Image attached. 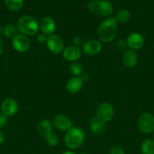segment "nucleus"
<instances>
[{
    "mask_svg": "<svg viewBox=\"0 0 154 154\" xmlns=\"http://www.w3.org/2000/svg\"><path fill=\"white\" fill-rule=\"evenodd\" d=\"M117 22L115 17L104 20L98 29V35L103 42H110L115 38L117 33Z\"/></svg>",
    "mask_w": 154,
    "mask_h": 154,
    "instance_id": "f257e3e1",
    "label": "nucleus"
},
{
    "mask_svg": "<svg viewBox=\"0 0 154 154\" xmlns=\"http://www.w3.org/2000/svg\"><path fill=\"white\" fill-rule=\"evenodd\" d=\"M17 28L21 34L27 36L34 35L39 31V24L34 17L27 15L18 20Z\"/></svg>",
    "mask_w": 154,
    "mask_h": 154,
    "instance_id": "f03ea898",
    "label": "nucleus"
},
{
    "mask_svg": "<svg viewBox=\"0 0 154 154\" xmlns=\"http://www.w3.org/2000/svg\"><path fill=\"white\" fill-rule=\"evenodd\" d=\"M84 141L85 133L79 127H72L65 135V144L69 149L79 148L81 147Z\"/></svg>",
    "mask_w": 154,
    "mask_h": 154,
    "instance_id": "7ed1b4c3",
    "label": "nucleus"
},
{
    "mask_svg": "<svg viewBox=\"0 0 154 154\" xmlns=\"http://www.w3.org/2000/svg\"><path fill=\"white\" fill-rule=\"evenodd\" d=\"M88 10L91 13L101 16H109L113 12V5L107 0H93L88 5Z\"/></svg>",
    "mask_w": 154,
    "mask_h": 154,
    "instance_id": "20e7f679",
    "label": "nucleus"
},
{
    "mask_svg": "<svg viewBox=\"0 0 154 154\" xmlns=\"http://www.w3.org/2000/svg\"><path fill=\"white\" fill-rule=\"evenodd\" d=\"M137 127L143 133L149 134L154 131V117L149 113H143L137 120Z\"/></svg>",
    "mask_w": 154,
    "mask_h": 154,
    "instance_id": "39448f33",
    "label": "nucleus"
},
{
    "mask_svg": "<svg viewBox=\"0 0 154 154\" xmlns=\"http://www.w3.org/2000/svg\"><path fill=\"white\" fill-rule=\"evenodd\" d=\"M114 116V108L110 103L104 102L100 105L97 109L96 117L104 123L109 122Z\"/></svg>",
    "mask_w": 154,
    "mask_h": 154,
    "instance_id": "423d86ee",
    "label": "nucleus"
},
{
    "mask_svg": "<svg viewBox=\"0 0 154 154\" xmlns=\"http://www.w3.org/2000/svg\"><path fill=\"white\" fill-rule=\"evenodd\" d=\"M46 44L48 50L54 54H61L65 48L63 39L55 34L48 36Z\"/></svg>",
    "mask_w": 154,
    "mask_h": 154,
    "instance_id": "0eeeda50",
    "label": "nucleus"
},
{
    "mask_svg": "<svg viewBox=\"0 0 154 154\" xmlns=\"http://www.w3.org/2000/svg\"><path fill=\"white\" fill-rule=\"evenodd\" d=\"M12 45L15 51L20 53L26 52L30 47V41L27 35L18 34L12 38Z\"/></svg>",
    "mask_w": 154,
    "mask_h": 154,
    "instance_id": "6e6552de",
    "label": "nucleus"
},
{
    "mask_svg": "<svg viewBox=\"0 0 154 154\" xmlns=\"http://www.w3.org/2000/svg\"><path fill=\"white\" fill-rule=\"evenodd\" d=\"M2 113L7 117L14 115L18 110V104L15 99L8 98L5 99L1 105Z\"/></svg>",
    "mask_w": 154,
    "mask_h": 154,
    "instance_id": "1a4fd4ad",
    "label": "nucleus"
},
{
    "mask_svg": "<svg viewBox=\"0 0 154 154\" xmlns=\"http://www.w3.org/2000/svg\"><path fill=\"white\" fill-rule=\"evenodd\" d=\"M83 52L88 56H95L99 54L102 50L101 43L98 40H90L86 42L82 47Z\"/></svg>",
    "mask_w": 154,
    "mask_h": 154,
    "instance_id": "9d476101",
    "label": "nucleus"
},
{
    "mask_svg": "<svg viewBox=\"0 0 154 154\" xmlns=\"http://www.w3.org/2000/svg\"><path fill=\"white\" fill-rule=\"evenodd\" d=\"M127 45L131 50H139L144 45V38L143 35L138 32H133L128 35L127 38Z\"/></svg>",
    "mask_w": 154,
    "mask_h": 154,
    "instance_id": "9b49d317",
    "label": "nucleus"
},
{
    "mask_svg": "<svg viewBox=\"0 0 154 154\" xmlns=\"http://www.w3.org/2000/svg\"><path fill=\"white\" fill-rule=\"evenodd\" d=\"M39 28L42 33L46 35L54 34L56 29V24L54 20L50 17H44L39 23Z\"/></svg>",
    "mask_w": 154,
    "mask_h": 154,
    "instance_id": "f8f14e48",
    "label": "nucleus"
},
{
    "mask_svg": "<svg viewBox=\"0 0 154 154\" xmlns=\"http://www.w3.org/2000/svg\"><path fill=\"white\" fill-rule=\"evenodd\" d=\"M54 126L60 131H68L72 127V122L70 119L63 114H59L53 120Z\"/></svg>",
    "mask_w": 154,
    "mask_h": 154,
    "instance_id": "ddd939ff",
    "label": "nucleus"
},
{
    "mask_svg": "<svg viewBox=\"0 0 154 154\" xmlns=\"http://www.w3.org/2000/svg\"><path fill=\"white\" fill-rule=\"evenodd\" d=\"M62 54H63V58L66 60L74 62L81 57L82 51L79 47L72 45V46H68L65 48Z\"/></svg>",
    "mask_w": 154,
    "mask_h": 154,
    "instance_id": "4468645a",
    "label": "nucleus"
},
{
    "mask_svg": "<svg viewBox=\"0 0 154 154\" xmlns=\"http://www.w3.org/2000/svg\"><path fill=\"white\" fill-rule=\"evenodd\" d=\"M83 86V79L80 77H73L66 83V90L70 93H77L81 90Z\"/></svg>",
    "mask_w": 154,
    "mask_h": 154,
    "instance_id": "2eb2a0df",
    "label": "nucleus"
},
{
    "mask_svg": "<svg viewBox=\"0 0 154 154\" xmlns=\"http://www.w3.org/2000/svg\"><path fill=\"white\" fill-rule=\"evenodd\" d=\"M122 62L124 66L128 68H133L137 63V55L133 50H127L122 56Z\"/></svg>",
    "mask_w": 154,
    "mask_h": 154,
    "instance_id": "dca6fc26",
    "label": "nucleus"
},
{
    "mask_svg": "<svg viewBox=\"0 0 154 154\" xmlns=\"http://www.w3.org/2000/svg\"><path fill=\"white\" fill-rule=\"evenodd\" d=\"M89 128L94 135H102L106 130L105 123L99 120L97 117H93L89 121Z\"/></svg>",
    "mask_w": 154,
    "mask_h": 154,
    "instance_id": "f3484780",
    "label": "nucleus"
},
{
    "mask_svg": "<svg viewBox=\"0 0 154 154\" xmlns=\"http://www.w3.org/2000/svg\"><path fill=\"white\" fill-rule=\"evenodd\" d=\"M39 135L42 138H48L52 134V124L48 120H43L39 122L37 127Z\"/></svg>",
    "mask_w": 154,
    "mask_h": 154,
    "instance_id": "a211bd4d",
    "label": "nucleus"
},
{
    "mask_svg": "<svg viewBox=\"0 0 154 154\" xmlns=\"http://www.w3.org/2000/svg\"><path fill=\"white\" fill-rule=\"evenodd\" d=\"M24 0H4L8 9L11 11H18L22 8Z\"/></svg>",
    "mask_w": 154,
    "mask_h": 154,
    "instance_id": "6ab92c4d",
    "label": "nucleus"
},
{
    "mask_svg": "<svg viewBox=\"0 0 154 154\" xmlns=\"http://www.w3.org/2000/svg\"><path fill=\"white\" fill-rule=\"evenodd\" d=\"M140 150L142 154H154V141L151 139L143 141Z\"/></svg>",
    "mask_w": 154,
    "mask_h": 154,
    "instance_id": "aec40b11",
    "label": "nucleus"
},
{
    "mask_svg": "<svg viewBox=\"0 0 154 154\" xmlns=\"http://www.w3.org/2000/svg\"><path fill=\"white\" fill-rule=\"evenodd\" d=\"M18 28L17 26H15L13 24H8L5 26L2 29V33L4 35L5 37L6 38H12L17 35V33H18Z\"/></svg>",
    "mask_w": 154,
    "mask_h": 154,
    "instance_id": "412c9836",
    "label": "nucleus"
},
{
    "mask_svg": "<svg viewBox=\"0 0 154 154\" xmlns=\"http://www.w3.org/2000/svg\"><path fill=\"white\" fill-rule=\"evenodd\" d=\"M116 19L120 23H126L130 19V13L126 9H120L116 13Z\"/></svg>",
    "mask_w": 154,
    "mask_h": 154,
    "instance_id": "4be33fe9",
    "label": "nucleus"
},
{
    "mask_svg": "<svg viewBox=\"0 0 154 154\" xmlns=\"http://www.w3.org/2000/svg\"><path fill=\"white\" fill-rule=\"evenodd\" d=\"M83 70H84L83 66L79 63H77V62L72 63L70 65V66H69V71H70V72L73 75H75V76H78V75H81L83 72Z\"/></svg>",
    "mask_w": 154,
    "mask_h": 154,
    "instance_id": "5701e85b",
    "label": "nucleus"
},
{
    "mask_svg": "<svg viewBox=\"0 0 154 154\" xmlns=\"http://www.w3.org/2000/svg\"><path fill=\"white\" fill-rule=\"evenodd\" d=\"M46 141H47V144H48L51 147H55L59 143V138L57 137V135L55 134H51L50 135L48 138H46Z\"/></svg>",
    "mask_w": 154,
    "mask_h": 154,
    "instance_id": "b1692460",
    "label": "nucleus"
},
{
    "mask_svg": "<svg viewBox=\"0 0 154 154\" xmlns=\"http://www.w3.org/2000/svg\"><path fill=\"white\" fill-rule=\"evenodd\" d=\"M110 154H125L123 148L119 145H115L110 148Z\"/></svg>",
    "mask_w": 154,
    "mask_h": 154,
    "instance_id": "393cba45",
    "label": "nucleus"
},
{
    "mask_svg": "<svg viewBox=\"0 0 154 154\" xmlns=\"http://www.w3.org/2000/svg\"><path fill=\"white\" fill-rule=\"evenodd\" d=\"M128 46L127 45V42L124 39H120L116 43V47L118 48V49L121 50V51H123V50H125L126 47Z\"/></svg>",
    "mask_w": 154,
    "mask_h": 154,
    "instance_id": "a878e982",
    "label": "nucleus"
},
{
    "mask_svg": "<svg viewBox=\"0 0 154 154\" xmlns=\"http://www.w3.org/2000/svg\"><path fill=\"white\" fill-rule=\"evenodd\" d=\"M8 123L7 116L5 115L2 113H0V129L4 127Z\"/></svg>",
    "mask_w": 154,
    "mask_h": 154,
    "instance_id": "bb28decb",
    "label": "nucleus"
},
{
    "mask_svg": "<svg viewBox=\"0 0 154 154\" xmlns=\"http://www.w3.org/2000/svg\"><path fill=\"white\" fill-rule=\"evenodd\" d=\"M72 43H73V45L75 47H79L80 45H82L83 43V39L82 38L80 37V36H76L73 38V41H72Z\"/></svg>",
    "mask_w": 154,
    "mask_h": 154,
    "instance_id": "cd10ccee",
    "label": "nucleus"
},
{
    "mask_svg": "<svg viewBox=\"0 0 154 154\" xmlns=\"http://www.w3.org/2000/svg\"><path fill=\"white\" fill-rule=\"evenodd\" d=\"M47 39H48V37H47L46 35L43 34V33H42V34H39L37 36V41L39 43H45V42H47Z\"/></svg>",
    "mask_w": 154,
    "mask_h": 154,
    "instance_id": "c85d7f7f",
    "label": "nucleus"
},
{
    "mask_svg": "<svg viewBox=\"0 0 154 154\" xmlns=\"http://www.w3.org/2000/svg\"><path fill=\"white\" fill-rule=\"evenodd\" d=\"M3 50H4V43H3V41L0 38V56L2 54Z\"/></svg>",
    "mask_w": 154,
    "mask_h": 154,
    "instance_id": "c756f323",
    "label": "nucleus"
},
{
    "mask_svg": "<svg viewBox=\"0 0 154 154\" xmlns=\"http://www.w3.org/2000/svg\"><path fill=\"white\" fill-rule=\"evenodd\" d=\"M4 140H5L4 134H3L2 132V131L0 130V144H2L3 141H4Z\"/></svg>",
    "mask_w": 154,
    "mask_h": 154,
    "instance_id": "7c9ffc66",
    "label": "nucleus"
},
{
    "mask_svg": "<svg viewBox=\"0 0 154 154\" xmlns=\"http://www.w3.org/2000/svg\"><path fill=\"white\" fill-rule=\"evenodd\" d=\"M63 154H76L75 152H72V151H66L64 153H63Z\"/></svg>",
    "mask_w": 154,
    "mask_h": 154,
    "instance_id": "2f4dec72",
    "label": "nucleus"
},
{
    "mask_svg": "<svg viewBox=\"0 0 154 154\" xmlns=\"http://www.w3.org/2000/svg\"><path fill=\"white\" fill-rule=\"evenodd\" d=\"M2 33V29L1 26H0V35H1Z\"/></svg>",
    "mask_w": 154,
    "mask_h": 154,
    "instance_id": "473e14b6",
    "label": "nucleus"
},
{
    "mask_svg": "<svg viewBox=\"0 0 154 154\" xmlns=\"http://www.w3.org/2000/svg\"><path fill=\"white\" fill-rule=\"evenodd\" d=\"M81 154H87V153H82Z\"/></svg>",
    "mask_w": 154,
    "mask_h": 154,
    "instance_id": "72a5a7b5",
    "label": "nucleus"
}]
</instances>
